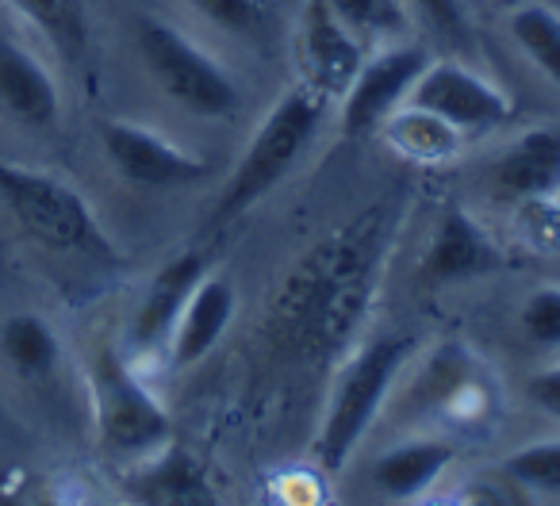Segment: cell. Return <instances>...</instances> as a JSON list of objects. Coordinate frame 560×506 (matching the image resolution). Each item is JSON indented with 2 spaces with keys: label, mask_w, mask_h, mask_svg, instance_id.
I'll list each match as a JSON object with an SVG mask.
<instances>
[{
  "label": "cell",
  "mask_w": 560,
  "mask_h": 506,
  "mask_svg": "<svg viewBox=\"0 0 560 506\" xmlns=\"http://www.w3.org/2000/svg\"><path fill=\"white\" fill-rule=\"evenodd\" d=\"M457 460V449L445 437H415L384 449L373 460V487L392 503L422 498Z\"/></svg>",
  "instance_id": "obj_16"
},
{
  "label": "cell",
  "mask_w": 560,
  "mask_h": 506,
  "mask_svg": "<svg viewBox=\"0 0 560 506\" xmlns=\"http://www.w3.org/2000/svg\"><path fill=\"white\" fill-rule=\"evenodd\" d=\"M0 196L35 242L62 254H108V238L73 185L24 165H0Z\"/></svg>",
  "instance_id": "obj_5"
},
{
  "label": "cell",
  "mask_w": 560,
  "mask_h": 506,
  "mask_svg": "<svg viewBox=\"0 0 560 506\" xmlns=\"http://www.w3.org/2000/svg\"><path fill=\"white\" fill-rule=\"evenodd\" d=\"M135 47L147 66L150 81L170 96L177 108L196 119H231L242 104L234 78L211 58L200 43L188 39L180 27L165 20H139L135 24Z\"/></svg>",
  "instance_id": "obj_4"
},
{
  "label": "cell",
  "mask_w": 560,
  "mask_h": 506,
  "mask_svg": "<svg viewBox=\"0 0 560 506\" xmlns=\"http://www.w3.org/2000/svg\"><path fill=\"white\" fill-rule=\"evenodd\" d=\"M518 327H522V334H526V342L557 350L560 345V284H541V289L522 299Z\"/></svg>",
  "instance_id": "obj_23"
},
{
  "label": "cell",
  "mask_w": 560,
  "mask_h": 506,
  "mask_svg": "<svg viewBox=\"0 0 560 506\" xmlns=\"http://www.w3.org/2000/svg\"><path fill=\"white\" fill-rule=\"evenodd\" d=\"M58 353H62V345H58L55 330L39 315H12L0 327V357L9 361L20 376H27V380L55 373Z\"/></svg>",
  "instance_id": "obj_19"
},
{
  "label": "cell",
  "mask_w": 560,
  "mask_h": 506,
  "mask_svg": "<svg viewBox=\"0 0 560 506\" xmlns=\"http://www.w3.org/2000/svg\"><path fill=\"white\" fill-rule=\"evenodd\" d=\"M361 62H365V43L330 12L327 0H307L300 20V70L307 85L335 101L350 89Z\"/></svg>",
  "instance_id": "obj_10"
},
{
  "label": "cell",
  "mask_w": 560,
  "mask_h": 506,
  "mask_svg": "<svg viewBox=\"0 0 560 506\" xmlns=\"http://www.w3.org/2000/svg\"><path fill=\"white\" fill-rule=\"evenodd\" d=\"M526 396L537 411H545L549 419H560V365L537 368L526 384Z\"/></svg>",
  "instance_id": "obj_27"
},
{
  "label": "cell",
  "mask_w": 560,
  "mask_h": 506,
  "mask_svg": "<svg viewBox=\"0 0 560 506\" xmlns=\"http://www.w3.org/2000/svg\"><path fill=\"white\" fill-rule=\"evenodd\" d=\"M185 4L226 35H249L261 24V0H185Z\"/></svg>",
  "instance_id": "obj_25"
},
{
  "label": "cell",
  "mask_w": 560,
  "mask_h": 506,
  "mask_svg": "<svg viewBox=\"0 0 560 506\" xmlns=\"http://www.w3.org/2000/svg\"><path fill=\"white\" fill-rule=\"evenodd\" d=\"M203 273H208V258L196 254V249H188V254L173 258L170 266L158 269L154 281L147 284V296H142L139 311H135L131 330H127L131 350H139V353L158 350V345L170 338L180 307L188 304V296H192V289L200 284Z\"/></svg>",
  "instance_id": "obj_15"
},
{
  "label": "cell",
  "mask_w": 560,
  "mask_h": 506,
  "mask_svg": "<svg viewBox=\"0 0 560 506\" xmlns=\"http://www.w3.org/2000/svg\"><path fill=\"white\" fill-rule=\"evenodd\" d=\"M101 146L112 169L139 188H185L208 177L203 157L188 154L162 131L131 123V119H108L101 127Z\"/></svg>",
  "instance_id": "obj_9"
},
{
  "label": "cell",
  "mask_w": 560,
  "mask_h": 506,
  "mask_svg": "<svg viewBox=\"0 0 560 506\" xmlns=\"http://www.w3.org/2000/svg\"><path fill=\"white\" fill-rule=\"evenodd\" d=\"M381 215L358 219L296 261L269 307V334L300 357L342 350L373 296Z\"/></svg>",
  "instance_id": "obj_1"
},
{
  "label": "cell",
  "mask_w": 560,
  "mask_h": 506,
  "mask_svg": "<svg viewBox=\"0 0 560 506\" xmlns=\"http://www.w3.org/2000/svg\"><path fill=\"white\" fill-rule=\"evenodd\" d=\"M330 12L358 35L361 43H404L411 32L404 0H327Z\"/></svg>",
  "instance_id": "obj_20"
},
{
  "label": "cell",
  "mask_w": 560,
  "mask_h": 506,
  "mask_svg": "<svg viewBox=\"0 0 560 506\" xmlns=\"http://www.w3.org/2000/svg\"><path fill=\"white\" fill-rule=\"evenodd\" d=\"M514 47L526 55V62L549 81L552 89H560V16L549 4H518L506 20Z\"/></svg>",
  "instance_id": "obj_18"
},
{
  "label": "cell",
  "mask_w": 560,
  "mask_h": 506,
  "mask_svg": "<svg viewBox=\"0 0 560 506\" xmlns=\"http://www.w3.org/2000/svg\"><path fill=\"white\" fill-rule=\"evenodd\" d=\"M89 384H93L96 429L101 442L116 457H147L170 442V414L150 396V388L131 373L124 357L112 345H101L89 365Z\"/></svg>",
  "instance_id": "obj_6"
},
{
  "label": "cell",
  "mask_w": 560,
  "mask_h": 506,
  "mask_svg": "<svg viewBox=\"0 0 560 506\" xmlns=\"http://www.w3.org/2000/svg\"><path fill=\"white\" fill-rule=\"evenodd\" d=\"M384 139L407 157V162H445L460 150L465 134L453 131L445 119H438L434 111L415 108V104H399L388 119H384Z\"/></svg>",
  "instance_id": "obj_17"
},
{
  "label": "cell",
  "mask_w": 560,
  "mask_h": 506,
  "mask_svg": "<svg viewBox=\"0 0 560 506\" xmlns=\"http://www.w3.org/2000/svg\"><path fill=\"white\" fill-rule=\"evenodd\" d=\"M503 472L534 495H560V437L529 442L503 460Z\"/></svg>",
  "instance_id": "obj_21"
},
{
  "label": "cell",
  "mask_w": 560,
  "mask_h": 506,
  "mask_svg": "<svg viewBox=\"0 0 560 506\" xmlns=\"http://www.w3.org/2000/svg\"><path fill=\"white\" fill-rule=\"evenodd\" d=\"M330 96L312 89L307 81L284 89L272 101V108L265 111V119L257 123V131L249 134V142L242 146L234 173L226 177L223 196H219L215 219H238L242 211H249L254 203H261L280 180L289 177L300 165V157L307 154L312 139L319 134L323 119H327Z\"/></svg>",
  "instance_id": "obj_2"
},
{
  "label": "cell",
  "mask_w": 560,
  "mask_h": 506,
  "mask_svg": "<svg viewBox=\"0 0 560 506\" xmlns=\"http://www.w3.org/2000/svg\"><path fill=\"white\" fill-rule=\"evenodd\" d=\"M415 342L399 334H384L365 342L338 373L330 388L327 411H323L319 434H315V460L323 472H342L373 422L381 419L399 373L411 361Z\"/></svg>",
  "instance_id": "obj_3"
},
{
  "label": "cell",
  "mask_w": 560,
  "mask_h": 506,
  "mask_svg": "<svg viewBox=\"0 0 560 506\" xmlns=\"http://www.w3.org/2000/svg\"><path fill=\"white\" fill-rule=\"evenodd\" d=\"M234 315H238V292H234V284L226 276L208 269L170 330V365L173 368L200 365L223 342Z\"/></svg>",
  "instance_id": "obj_14"
},
{
  "label": "cell",
  "mask_w": 560,
  "mask_h": 506,
  "mask_svg": "<svg viewBox=\"0 0 560 506\" xmlns=\"http://www.w3.org/2000/svg\"><path fill=\"white\" fill-rule=\"evenodd\" d=\"M411 4L445 43H453V47H468L472 27H468L465 0H411Z\"/></svg>",
  "instance_id": "obj_26"
},
{
  "label": "cell",
  "mask_w": 560,
  "mask_h": 506,
  "mask_svg": "<svg viewBox=\"0 0 560 506\" xmlns=\"http://www.w3.org/2000/svg\"><path fill=\"white\" fill-rule=\"evenodd\" d=\"M62 96L50 70L0 27V116L32 131L58 123Z\"/></svg>",
  "instance_id": "obj_13"
},
{
  "label": "cell",
  "mask_w": 560,
  "mask_h": 506,
  "mask_svg": "<svg viewBox=\"0 0 560 506\" xmlns=\"http://www.w3.org/2000/svg\"><path fill=\"white\" fill-rule=\"evenodd\" d=\"M404 104L434 111L438 119H445L465 139L468 134L495 131L514 116V101L495 81L476 73L472 66L453 62V58H430Z\"/></svg>",
  "instance_id": "obj_7"
},
{
  "label": "cell",
  "mask_w": 560,
  "mask_h": 506,
  "mask_svg": "<svg viewBox=\"0 0 560 506\" xmlns=\"http://www.w3.org/2000/svg\"><path fill=\"white\" fill-rule=\"evenodd\" d=\"M20 16H27L47 39H55L66 55H78L85 47V20L78 0H9Z\"/></svg>",
  "instance_id": "obj_22"
},
{
  "label": "cell",
  "mask_w": 560,
  "mask_h": 506,
  "mask_svg": "<svg viewBox=\"0 0 560 506\" xmlns=\"http://www.w3.org/2000/svg\"><path fill=\"white\" fill-rule=\"evenodd\" d=\"M147 495L150 498H173V503H180V498H192V495H203L200 464H192L188 457L173 452V457H165L162 464H158V472H150Z\"/></svg>",
  "instance_id": "obj_24"
},
{
  "label": "cell",
  "mask_w": 560,
  "mask_h": 506,
  "mask_svg": "<svg viewBox=\"0 0 560 506\" xmlns=\"http://www.w3.org/2000/svg\"><path fill=\"white\" fill-rule=\"evenodd\" d=\"M491 188L514 203L560 200V131L534 127L499 150L491 162Z\"/></svg>",
  "instance_id": "obj_12"
},
{
  "label": "cell",
  "mask_w": 560,
  "mask_h": 506,
  "mask_svg": "<svg viewBox=\"0 0 560 506\" xmlns=\"http://www.w3.org/2000/svg\"><path fill=\"white\" fill-rule=\"evenodd\" d=\"M499 261L503 258H499L491 234L465 208H445L427 249H422L419 276L427 289H445V284L491 273Z\"/></svg>",
  "instance_id": "obj_11"
},
{
  "label": "cell",
  "mask_w": 560,
  "mask_h": 506,
  "mask_svg": "<svg viewBox=\"0 0 560 506\" xmlns=\"http://www.w3.org/2000/svg\"><path fill=\"white\" fill-rule=\"evenodd\" d=\"M430 50L411 47V43H392L381 55L365 58L353 73L350 89L342 93V131L353 139L381 131L384 119L407 101L419 73L427 70Z\"/></svg>",
  "instance_id": "obj_8"
}]
</instances>
